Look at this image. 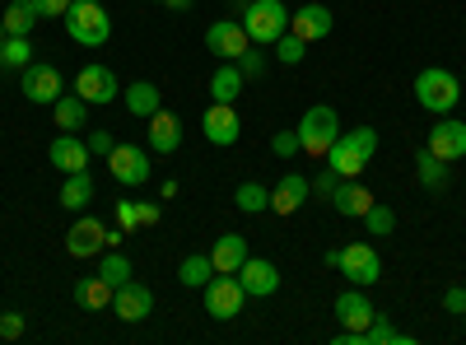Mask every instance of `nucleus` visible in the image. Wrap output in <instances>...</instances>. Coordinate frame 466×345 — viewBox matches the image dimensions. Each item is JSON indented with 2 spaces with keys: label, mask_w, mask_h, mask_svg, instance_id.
<instances>
[{
  "label": "nucleus",
  "mask_w": 466,
  "mask_h": 345,
  "mask_svg": "<svg viewBox=\"0 0 466 345\" xmlns=\"http://www.w3.org/2000/svg\"><path fill=\"white\" fill-rule=\"evenodd\" d=\"M303 52H308V43H303L299 33H280V37H276V61H280V66H299Z\"/></svg>",
  "instance_id": "nucleus-36"
},
{
  "label": "nucleus",
  "mask_w": 466,
  "mask_h": 345,
  "mask_svg": "<svg viewBox=\"0 0 466 345\" xmlns=\"http://www.w3.org/2000/svg\"><path fill=\"white\" fill-rule=\"evenodd\" d=\"M238 70L248 75V80H257V75H266V52H257V47H248V52L238 56Z\"/></svg>",
  "instance_id": "nucleus-38"
},
{
  "label": "nucleus",
  "mask_w": 466,
  "mask_h": 345,
  "mask_svg": "<svg viewBox=\"0 0 466 345\" xmlns=\"http://www.w3.org/2000/svg\"><path fill=\"white\" fill-rule=\"evenodd\" d=\"M248 257H252V252H248V238H243V234H219L215 248H210L215 271H224V276H238V266H243Z\"/></svg>",
  "instance_id": "nucleus-23"
},
{
  "label": "nucleus",
  "mask_w": 466,
  "mask_h": 345,
  "mask_svg": "<svg viewBox=\"0 0 466 345\" xmlns=\"http://www.w3.org/2000/svg\"><path fill=\"white\" fill-rule=\"evenodd\" d=\"M336 271H345V280H350V285L369 289V285H378V280H382V257H378V248H373V243H350V248L340 252V261H336Z\"/></svg>",
  "instance_id": "nucleus-7"
},
{
  "label": "nucleus",
  "mask_w": 466,
  "mask_h": 345,
  "mask_svg": "<svg viewBox=\"0 0 466 345\" xmlns=\"http://www.w3.org/2000/svg\"><path fill=\"white\" fill-rule=\"evenodd\" d=\"M0 19H5V33L28 37L37 24V10H33V0H10V10H0Z\"/></svg>",
  "instance_id": "nucleus-30"
},
{
  "label": "nucleus",
  "mask_w": 466,
  "mask_h": 345,
  "mask_svg": "<svg viewBox=\"0 0 466 345\" xmlns=\"http://www.w3.org/2000/svg\"><path fill=\"white\" fill-rule=\"evenodd\" d=\"M75 94H80L89 107H103V103H116V94H122V85H116L112 66H85L80 75H75Z\"/></svg>",
  "instance_id": "nucleus-9"
},
{
  "label": "nucleus",
  "mask_w": 466,
  "mask_h": 345,
  "mask_svg": "<svg viewBox=\"0 0 466 345\" xmlns=\"http://www.w3.org/2000/svg\"><path fill=\"white\" fill-rule=\"evenodd\" d=\"M112 313L122 318V322H145V318L154 313V294H149V285H140V280L116 285V294H112Z\"/></svg>",
  "instance_id": "nucleus-16"
},
{
  "label": "nucleus",
  "mask_w": 466,
  "mask_h": 345,
  "mask_svg": "<svg viewBox=\"0 0 466 345\" xmlns=\"http://www.w3.org/2000/svg\"><path fill=\"white\" fill-rule=\"evenodd\" d=\"M61 24L70 33V43H80V47H103L112 37V19H107V10L98 5V0H70Z\"/></svg>",
  "instance_id": "nucleus-3"
},
{
  "label": "nucleus",
  "mask_w": 466,
  "mask_h": 345,
  "mask_svg": "<svg viewBox=\"0 0 466 345\" xmlns=\"http://www.w3.org/2000/svg\"><path fill=\"white\" fill-rule=\"evenodd\" d=\"M98 5H107V0H98Z\"/></svg>",
  "instance_id": "nucleus-48"
},
{
  "label": "nucleus",
  "mask_w": 466,
  "mask_h": 345,
  "mask_svg": "<svg viewBox=\"0 0 466 345\" xmlns=\"http://www.w3.org/2000/svg\"><path fill=\"white\" fill-rule=\"evenodd\" d=\"M112 294H116V285H107L98 271H94V276H85L80 285H75V303H80V309H89V313L112 309Z\"/></svg>",
  "instance_id": "nucleus-26"
},
{
  "label": "nucleus",
  "mask_w": 466,
  "mask_h": 345,
  "mask_svg": "<svg viewBox=\"0 0 466 345\" xmlns=\"http://www.w3.org/2000/svg\"><path fill=\"white\" fill-rule=\"evenodd\" d=\"M0 43H5V19H0Z\"/></svg>",
  "instance_id": "nucleus-47"
},
{
  "label": "nucleus",
  "mask_w": 466,
  "mask_h": 345,
  "mask_svg": "<svg viewBox=\"0 0 466 345\" xmlns=\"http://www.w3.org/2000/svg\"><path fill=\"white\" fill-rule=\"evenodd\" d=\"M270 155H276V159H294L299 155V131H276V136H270Z\"/></svg>",
  "instance_id": "nucleus-37"
},
{
  "label": "nucleus",
  "mask_w": 466,
  "mask_h": 345,
  "mask_svg": "<svg viewBox=\"0 0 466 345\" xmlns=\"http://www.w3.org/2000/svg\"><path fill=\"white\" fill-rule=\"evenodd\" d=\"M107 168H112V178L122 187H145L149 182V149H140V145H112Z\"/></svg>",
  "instance_id": "nucleus-11"
},
{
  "label": "nucleus",
  "mask_w": 466,
  "mask_h": 345,
  "mask_svg": "<svg viewBox=\"0 0 466 345\" xmlns=\"http://www.w3.org/2000/svg\"><path fill=\"white\" fill-rule=\"evenodd\" d=\"M19 89H24V98H28V103L52 107V103L66 94V80H61V70H56L52 61H33V66H24Z\"/></svg>",
  "instance_id": "nucleus-8"
},
{
  "label": "nucleus",
  "mask_w": 466,
  "mask_h": 345,
  "mask_svg": "<svg viewBox=\"0 0 466 345\" xmlns=\"http://www.w3.org/2000/svg\"><path fill=\"white\" fill-rule=\"evenodd\" d=\"M415 98L424 112H434V117H448V112L457 107L461 89H457V75L443 70V66H430V70H420L415 75Z\"/></svg>",
  "instance_id": "nucleus-5"
},
{
  "label": "nucleus",
  "mask_w": 466,
  "mask_h": 345,
  "mask_svg": "<svg viewBox=\"0 0 466 345\" xmlns=\"http://www.w3.org/2000/svg\"><path fill=\"white\" fill-rule=\"evenodd\" d=\"M238 5H248V0H238Z\"/></svg>",
  "instance_id": "nucleus-49"
},
{
  "label": "nucleus",
  "mask_w": 466,
  "mask_h": 345,
  "mask_svg": "<svg viewBox=\"0 0 466 345\" xmlns=\"http://www.w3.org/2000/svg\"><path fill=\"white\" fill-rule=\"evenodd\" d=\"M336 318H340L345 331H364V327L378 318V309H373V299H369L360 285H350V289L336 294Z\"/></svg>",
  "instance_id": "nucleus-14"
},
{
  "label": "nucleus",
  "mask_w": 466,
  "mask_h": 345,
  "mask_svg": "<svg viewBox=\"0 0 466 345\" xmlns=\"http://www.w3.org/2000/svg\"><path fill=\"white\" fill-rule=\"evenodd\" d=\"M201 131H206L210 145H238L243 122H238V112H233V103H210L206 117H201Z\"/></svg>",
  "instance_id": "nucleus-18"
},
{
  "label": "nucleus",
  "mask_w": 466,
  "mask_h": 345,
  "mask_svg": "<svg viewBox=\"0 0 466 345\" xmlns=\"http://www.w3.org/2000/svg\"><path fill=\"white\" fill-rule=\"evenodd\" d=\"M112 145H116V140H112V131H94V136H89V155L107 159V155H112Z\"/></svg>",
  "instance_id": "nucleus-43"
},
{
  "label": "nucleus",
  "mask_w": 466,
  "mask_h": 345,
  "mask_svg": "<svg viewBox=\"0 0 466 345\" xmlns=\"http://www.w3.org/2000/svg\"><path fill=\"white\" fill-rule=\"evenodd\" d=\"M373 206V191L360 182V178H340L336 197H331V210L345 215V219H364V210Z\"/></svg>",
  "instance_id": "nucleus-21"
},
{
  "label": "nucleus",
  "mask_w": 466,
  "mask_h": 345,
  "mask_svg": "<svg viewBox=\"0 0 466 345\" xmlns=\"http://www.w3.org/2000/svg\"><path fill=\"white\" fill-rule=\"evenodd\" d=\"M136 219H140V228H154V224H159V206H154V201H136Z\"/></svg>",
  "instance_id": "nucleus-44"
},
{
  "label": "nucleus",
  "mask_w": 466,
  "mask_h": 345,
  "mask_svg": "<svg viewBox=\"0 0 466 345\" xmlns=\"http://www.w3.org/2000/svg\"><path fill=\"white\" fill-rule=\"evenodd\" d=\"M364 228H369L373 238H387V234H392V228H397V215L387 210V206H378V201H373V206L364 210Z\"/></svg>",
  "instance_id": "nucleus-35"
},
{
  "label": "nucleus",
  "mask_w": 466,
  "mask_h": 345,
  "mask_svg": "<svg viewBox=\"0 0 466 345\" xmlns=\"http://www.w3.org/2000/svg\"><path fill=\"white\" fill-rule=\"evenodd\" d=\"M164 5H168L173 15H182V10H191V5H197V0H164Z\"/></svg>",
  "instance_id": "nucleus-46"
},
{
  "label": "nucleus",
  "mask_w": 466,
  "mask_h": 345,
  "mask_svg": "<svg viewBox=\"0 0 466 345\" xmlns=\"http://www.w3.org/2000/svg\"><path fill=\"white\" fill-rule=\"evenodd\" d=\"M47 159H52V168H61V173H85L94 155H89V140L61 131V136L52 140V149H47Z\"/></svg>",
  "instance_id": "nucleus-19"
},
{
  "label": "nucleus",
  "mask_w": 466,
  "mask_h": 345,
  "mask_svg": "<svg viewBox=\"0 0 466 345\" xmlns=\"http://www.w3.org/2000/svg\"><path fill=\"white\" fill-rule=\"evenodd\" d=\"M98 276H103L107 285H127V280H131V261H127V252H122V248H107V252L98 257Z\"/></svg>",
  "instance_id": "nucleus-33"
},
{
  "label": "nucleus",
  "mask_w": 466,
  "mask_h": 345,
  "mask_svg": "<svg viewBox=\"0 0 466 345\" xmlns=\"http://www.w3.org/2000/svg\"><path fill=\"white\" fill-rule=\"evenodd\" d=\"M233 206H238L243 215H261V210H270V187H261V182H243L238 191H233Z\"/></svg>",
  "instance_id": "nucleus-32"
},
{
  "label": "nucleus",
  "mask_w": 466,
  "mask_h": 345,
  "mask_svg": "<svg viewBox=\"0 0 466 345\" xmlns=\"http://www.w3.org/2000/svg\"><path fill=\"white\" fill-rule=\"evenodd\" d=\"M243 85H248V75L238 70V61H219V70L210 75V98L215 103H238Z\"/></svg>",
  "instance_id": "nucleus-24"
},
{
  "label": "nucleus",
  "mask_w": 466,
  "mask_h": 345,
  "mask_svg": "<svg viewBox=\"0 0 466 345\" xmlns=\"http://www.w3.org/2000/svg\"><path fill=\"white\" fill-rule=\"evenodd\" d=\"M238 24L248 28L252 47H276V37L289 33V5L285 0H248Z\"/></svg>",
  "instance_id": "nucleus-2"
},
{
  "label": "nucleus",
  "mask_w": 466,
  "mask_h": 345,
  "mask_svg": "<svg viewBox=\"0 0 466 345\" xmlns=\"http://www.w3.org/2000/svg\"><path fill=\"white\" fill-rule=\"evenodd\" d=\"M66 252L70 257H103L107 252V228L94 219V215H80V219H75L70 224V234H66Z\"/></svg>",
  "instance_id": "nucleus-12"
},
{
  "label": "nucleus",
  "mask_w": 466,
  "mask_h": 345,
  "mask_svg": "<svg viewBox=\"0 0 466 345\" xmlns=\"http://www.w3.org/2000/svg\"><path fill=\"white\" fill-rule=\"evenodd\" d=\"M331 10L322 5V0H308V5H299V10H289V33H299L303 43H322V37L331 33Z\"/></svg>",
  "instance_id": "nucleus-15"
},
{
  "label": "nucleus",
  "mask_w": 466,
  "mask_h": 345,
  "mask_svg": "<svg viewBox=\"0 0 466 345\" xmlns=\"http://www.w3.org/2000/svg\"><path fill=\"white\" fill-rule=\"evenodd\" d=\"M210 276H215L210 252H191V257H182V266H177V280H182L187 289H206Z\"/></svg>",
  "instance_id": "nucleus-28"
},
{
  "label": "nucleus",
  "mask_w": 466,
  "mask_h": 345,
  "mask_svg": "<svg viewBox=\"0 0 466 345\" xmlns=\"http://www.w3.org/2000/svg\"><path fill=\"white\" fill-rule=\"evenodd\" d=\"M461 318H466V313H461Z\"/></svg>",
  "instance_id": "nucleus-50"
},
{
  "label": "nucleus",
  "mask_w": 466,
  "mask_h": 345,
  "mask_svg": "<svg viewBox=\"0 0 466 345\" xmlns=\"http://www.w3.org/2000/svg\"><path fill=\"white\" fill-rule=\"evenodd\" d=\"M52 122L61 127V131H80V127H89V103L80 98V94H61L56 103H52Z\"/></svg>",
  "instance_id": "nucleus-25"
},
{
  "label": "nucleus",
  "mask_w": 466,
  "mask_h": 345,
  "mask_svg": "<svg viewBox=\"0 0 466 345\" xmlns=\"http://www.w3.org/2000/svg\"><path fill=\"white\" fill-rule=\"evenodd\" d=\"M127 94V112H131V117H154V112H159L164 107V98H159V85H149V80H136V85H127L122 89Z\"/></svg>",
  "instance_id": "nucleus-27"
},
{
  "label": "nucleus",
  "mask_w": 466,
  "mask_h": 345,
  "mask_svg": "<svg viewBox=\"0 0 466 345\" xmlns=\"http://www.w3.org/2000/svg\"><path fill=\"white\" fill-rule=\"evenodd\" d=\"M94 201V178H89V168L85 173H66V182H61V206L66 210H85Z\"/></svg>",
  "instance_id": "nucleus-29"
},
{
  "label": "nucleus",
  "mask_w": 466,
  "mask_h": 345,
  "mask_svg": "<svg viewBox=\"0 0 466 345\" xmlns=\"http://www.w3.org/2000/svg\"><path fill=\"white\" fill-rule=\"evenodd\" d=\"M378 155V131L373 127H350L336 136V145L327 149V168L340 178H360Z\"/></svg>",
  "instance_id": "nucleus-1"
},
{
  "label": "nucleus",
  "mask_w": 466,
  "mask_h": 345,
  "mask_svg": "<svg viewBox=\"0 0 466 345\" xmlns=\"http://www.w3.org/2000/svg\"><path fill=\"white\" fill-rule=\"evenodd\" d=\"M116 228H122V234H136V228H140V219H136V201H116Z\"/></svg>",
  "instance_id": "nucleus-40"
},
{
  "label": "nucleus",
  "mask_w": 466,
  "mask_h": 345,
  "mask_svg": "<svg viewBox=\"0 0 466 345\" xmlns=\"http://www.w3.org/2000/svg\"><path fill=\"white\" fill-rule=\"evenodd\" d=\"M238 285L248 289V299H270L280 289V271H276V261H266V257H248L238 266Z\"/></svg>",
  "instance_id": "nucleus-17"
},
{
  "label": "nucleus",
  "mask_w": 466,
  "mask_h": 345,
  "mask_svg": "<svg viewBox=\"0 0 466 345\" xmlns=\"http://www.w3.org/2000/svg\"><path fill=\"white\" fill-rule=\"evenodd\" d=\"M443 309H448V313H466V289H461V285H452V289L443 294Z\"/></svg>",
  "instance_id": "nucleus-45"
},
{
  "label": "nucleus",
  "mask_w": 466,
  "mask_h": 345,
  "mask_svg": "<svg viewBox=\"0 0 466 345\" xmlns=\"http://www.w3.org/2000/svg\"><path fill=\"white\" fill-rule=\"evenodd\" d=\"M308 197H313V182H308L303 173H285L276 187H270V210H276V215H294Z\"/></svg>",
  "instance_id": "nucleus-20"
},
{
  "label": "nucleus",
  "mask_w": 466,
  "mask_h": 345,
  "mask_svg": "<svg viewBox=\"0 0 466 345\" xmlns=\"http://www.w3.org/2000/svg\"><path fill=\"white\" fill-rule=\"evenodd\" d=\"M33 10H37V19H66L70 0H33Z\"/></svg>",
  "instance_id": "nucleus-41"
},
{
  "label": "nucleus",
  "mask_w": 466,
  "mask_h": 345,
  "mask_svg": "<svg viewBox=\"0 0 466 345\" xmlns=\"http://www.w3.org/2000/svg\"><path fill=\"white\" fill-rule=\"evenodd\" d=\"M340 131H345V127H340V117H336V107L313 103V107L303 112V122H299V149H303V155H313V159H327V149L336 145Z\"/></svg>",
  "instance_id": "nucleus-4"
},
{
  "label": "nucleus",
  "mask_w": 466,
  "mask_h": 345,
  "mask_svg": "<svg viewBox=\"0 0 466 345\" xmlns=\"http://www.w3.org/2000/svg\"><path fill=\"white\" fill-rule=\"evenodd\" d=\"M0 66H5V70H24V66H33V43H28V37L5 33V43H0Z\"/></svg>",
  "instance_id": "nucleus-34"
},
{
  "label": "nucleus",
  "mask_w": 466,
  "mask_h": 345,
  "mask_svg": "<svg viewBox=\"0 0 466 345\" xmlns=\"http://www.w3.org/2000/svg\"><path fill=\"white\" fill-rule=\"evenodd\" d=\"M336 187H340V173L327 168L322 178H313V197H327V201H331V197H336Z\"/></svg>",
  "instance_id": "nucleus-42"
},
{
  "label": "nucleus",
  "mask_w": 466,
  "mask_h": 345,
  "mask_svg": "<svg viewBox=\"0 0 466 345\" xmlns=\"http://www.w3.org/2000/svg\"><path fill=\"white\" fill-rule=\"evenodd\" d=\"M415 173H420V187H430V191H443L448 187V164L439 155H430V149H420Z\"/></svg>",
  "instance_id": "nucleus-31"
},
{
  "label": "nucleus",
  "mask_w": 466,
  "mask_h": 345,
  "mask_svg": "<svg viewBox=\"0 0 466 345\" xmlns=\"http://www.w3.org/2000/svg\"><path fill=\"white\" fill-rule=\"evenodd\" d=\"M206 47H210L219 61H238V56L252 47V37H248V28H243V24L219 19V24H210V28H206Z\"/></svg>",
  "instance_id": "nucleus-13"
},
{
  "label": "nucleus",
  "mask_w": 466,
  "mask_h": 345,
  "mask_svg": "<svg viewBox=\"0 0 466 345\" xmlns=\"http://www.w3.org/2000/svg\"><path fill=\"white\" fill-rule=\"evenodd\" d=\"M243 303H248V289L238 285V276H224V271L210 276V285H206V313L215 322H233L243 313Z\"/></svg>",
  "instance_id": "nucleus-6"
},
{
  "label": "nucleus",
  "mask_w": 466,
  "mask_h": 345,
  "mask_svg": "<svg viewBox=\"0 0 466 345\" xmlns=\"http://www.w3.org/2000/svg\"><path fill=\"white\" fill-rule=\"evenodd\" d=\"M24 313H0V340H19L24 336Z\"/></svg>",
  "instance_id": "nucleus-39"
},
{
  "label": "nucleus",
  "mask_w": 466,
  "mask_h": 345,
  "mask_svg": "<svg viewBox=\"0 0 466 345\" xmlns=\"http://www.w3.org/2000/svg\"><path fill=\"white\" fill-rule=\"evenodd\" d=\"M424 149H430V155H439L443 164L466 159V122H461V117H439V122L430 127V140H424Z\"/></svg>",
  "instance_id": "nucleus-10"
},
{
  "label": "nucleus",
  "mask_w": 466,
  "mask_h": 345,
  "mask_svg": "<svg viewBox=\"0 0 466 345\" xmlns=\"http://www.w3.org/2000/svg\"><path fill=\"white\" fill-rule=\"evenodd\" d=\"M177 145H182V117L168 112V107H159L149 117V149H154V155H173Z\"/></svg>",
  "instance_id": "nucleus-22"
}]
</instances>
